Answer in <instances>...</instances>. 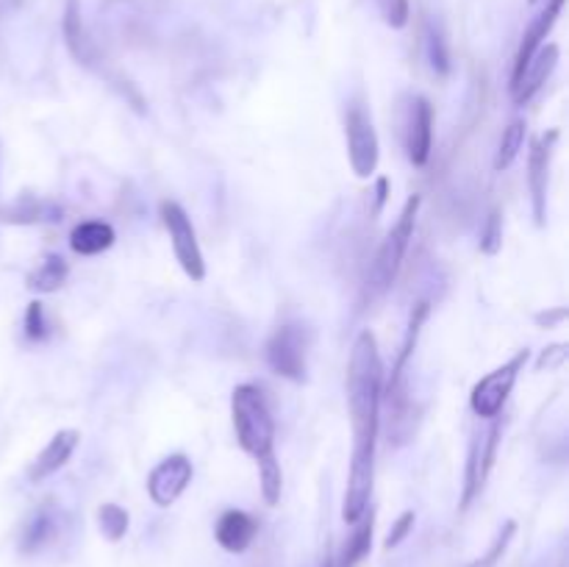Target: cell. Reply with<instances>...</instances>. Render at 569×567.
Masks as SVG:
<instances>
[{
  "instance_id": "obj_1",
  "label": "cell",
  "mask_w": 569,
  "mask_h": 567,
  "mask_svg": "<svg viewBox=\"0 0 569 567\" xmlns=\"http://www.w3.org/2000/svg\"><path fill=\"white\" fill-rule=\"evenodd\" d=\"M384 362L373 331H362L353 342L348 362V412L353 426L348 490H344L342 520L356 523L369 509L375 484V445L380 431V395H384Z\"/></svg>"
},
{
  "instance_id": "obj_2",
  "label": "cell",
  "mask_w": 569,
  "mask_h": 567,
  "mask_svg": "<svg viewBox=\"0 0 569 567\" xmlns=\"http://www.w3.org/2000/svg\"><path fill=\"white\" fill-rule=\"evenodd\" d=\"M231 418L237 431L239 449L253 456L259 465L261 496L268 507L281 501L284 473H281L278 454H275V420L270 415L268 398L255 384H239L231 393Z\"/></svg>"
},
{
  "instance_id": "obj_3",
  "label": "cell",
  "mask_w": 569,
  "mask_h": 567,
  "mask_svg": "<svg viewBox=\"0 0 569 567\" xmlns=\"http://www.w3.org/2000/svg\"><path fill=\"white\" fill-rule=\"evenodd\" d=\"M420 195H411L409 201L400 209L398 223L391 226V231L386 234L384 242H380L378 253H375L373 264H369L367 273V293L369 298H380L384 293H389L395 279L400 273V264H403L406 251H409L411 239H414L417 228V215H420Z\"/></svg>"
},
{
  "instance_id": "obj_4",
  "label": "cell",
  "mask_w": 569,
  "mask_h": 567,
  "mask_svg": "<svg viewBox=\"0 0 569 567\" xmlns=\"http://www.w3.org/2000/svg\"><path fill=\"white\" fill-rule=\"evenodd\" d=\"M61 31H65L67 50H70V56L78 61V65L87 67V70H95L98 76H103L106 81H112V87H117V90L123 92V98H128V101L134 103V109H137V112H145L143 95H139V92L134 90L128 81H123V78H114L112 72L106 70V61H103V56H101V50H98L95 39H92L90 31H87V25H83L81 3H78V0H67L65 20H61Z\"/></svg>"
},
{
  "instance_id": "obj_5",
  "label": "cell",
  "mask_w": 569,
  "mask_h": 567,
  "mask_svg": "<svg viewBox=\"0 0 569 567\" xmlns=\"http://www.w3.org/2000/svg\"><path fill=\"white\" fill-rule=\"evenodd\" d=\"M528 359L531 351L528 348H522V351H516L509 362H503L500 367H494L492 373H487V376L480 378L473 387V393H469V409L483 420H492L498 418V415H503L505 400H509L520 373L525 371Z\"/></svg>"
},
{
  "instance_id": "obj_6",
  "label": "cell",
  "mask_w": 569,
  "mask_h": 567,
  "mask_svg": "<svg viewBox=\"0 0 569 567\" xmlns=\"http://www.w3.org/2000/svg\"><path fill=\"white\" fill-rule=\"evenodd\" d=\"M344 137H348V159L353 173L359 179H369L378 170L380 143L373 114L364 109V103H350L348 114H344Z\"/></svg>"
},
{
  "instance_id": "obj_7",
  "label": "cell",
  "mask_w": 569,
  "mask_h": 567,
  "mask_svg": "<svg viewBox=\"0 0 569 567\" xmlns=\"http://www.w3.org/2000/svg\"><path fill=\"white\" fill-rule=\"evenodd\" d=\"M309 329L300 322H284L273 331L268 340V364L273 373L289 378V382H303L309 371Z\"/></svg>"
},
{
  "instance_id": "obj_8",
  "label": "cell",
  "mask_w": 569,
  "mask_h": 567,
  "mask_svg": "<svg viewBox=\"0 0 569 567\" xmlns=\"http://www.w3.org/2000/svg\"><path fill=\"white\" fill-rule=\"evenodd\" d=\"M159 212L161 223H164L167 234H170L172 253L179 259L181 270H184L195 284H201V281L206 279V262H203L201 242H197V234L190 215H186L184 206L175 204V201H161Z\"/></svg>"
},
{
  "instance_id": "obj_9",
  "label": "cell",
  "mask_w": 569,
  "mask_h": 567,
  "mask_svg": "<svg viewBox=\"0 0 569 567\" xmlns=\"http://www.w3.org/2000/svg\"><path fill=\"white\" fill-rule=\"evenodd\" d=\"M503 415L492 418L489 429L483 434H478L469 445V456H467V473H464V490H462V512L464 509L473 507L475 498L480 496L483 484H487L489 473H492L494 460H498V449L500 440H503Z\"/></svg>"
},
{
  "instance_id": "obj_10",
  "label": "cell",
  "mask_w": 569,
  "mask_h": 567,
  "mask_svg": "<svg viewBox=\"0 0 569 567\" xmlns=\"http://www.w3.org/2000/svg\"><path fill=\"white\" fill-rule=\"evenodd\" d=\"M192 476H195V467H192L190 456L172 454L167 460H161L148 476L150 501L159 509H170L172 503L184 496L186 487L192 484Z\"/></svg>"
},
{
  "instance_id": "obj_11",
  "label": "cell",
  "mask_w": 569,
  "mask_h": 567,
  "mask_svg": "<svg viewBox=\"0 0 569 567\" xmlns=\"http://www.w3.org/2000/svg\"><path fill=\"white\" fill-rule=\"evenodd\" d=\"M558 143V132L542 134L534 139L528 156V186H531V204H534L536 226H545L547 217V179H550V156L553 145Z\"/></svg>"
},
{
  "instance_id": "obj_12",
  "label": "cell",
  "mask_w": 569,
  "mask_h": 567,
  "mask_svg": "<svg viewBox=\"0 0 569 567\" xmlns=\"http://www.w3.org/2000/svg\"><path fill=\"white\" fill-rule=\"evenodd\" d=\"M433 145V106L425 98H411L406 117V154L414 168H422L431 159Z\"/></svg>"
},
{
  "instance_id": "obj_13",
  "label": "cell",
  "mask_w": 569,
  "mask_h": 567,
  "mask_svg": "<svg viewBox=\"0 0 569 567\" xmlns=\"http://www.w3.org/2000/svg\"><path fill=\"white\" fill-rule=\"evenodd\" d=\"M558 56H561V50H558V45L553 43L550 45L545 43L534 56H531V61L525 65L522 76L511 84V95H514L516 106H525V103H528L531 98L547 84V78L553 76V70H556L558 65Z\"/></svg>"
},
{
  "instance_id": "obj_14",
  "label": "cell",
  "mask_w": 569,
  "mask_h": 567,
  "mask_svg": "<svg viewBox=\"0 0 569 567\" xmlns=\"http://www.w3.org/2000/svg\"><path fill=\"white\" fill-rule=\"evenodd\" d=\"M61 220H65V209L50 197L39 195H20L0 209V223L7 226H45V223Z\"/></svg>"
},
{
  "instance_id": "obj_15",
  "label": "cell",
  "mask_w": 569,
  "mask_h": 567,
  "mask_svg": "<svg viewBox=\"0 0 569 567\" xmlns=\"http://www.w3.org/2000/svg\"><path fill=\"white\" fill-rule=\"evenodd\" d=\"M78 442H81V431H76V429H65V431H59V434L50 436V442L45 445V451H42V454L34 460V465L29 467L31 481L39 484V481H45V478L54 476V473H59L61 467L70 462V456L76 454Z\"/></svg>"
},
{
  "instance_id": "obj_16",
  "label": "cell",
  "mask_w": 569,
  "mask_h": 567,
  "mask_svg": "<svg viewBox=\"0 0 569 567\" xmlns=\"http://www.w3.org/2000/svg\"><path fill=\"white\" fill-rule=\"evenodd\" d=\"M255 534H259V523L253 520V514L242 512V509L223 512L220 520H217V529H214V537L228 554H244L253 545Z\"/></svg>"
},
{
  "instance_id": "obj_17",
  "label": "cell",
  "mask_w": 569,
  "mask_h": 567,
  "mask_svg": "<svg viewBox=\"0 0 569 567\" xmlns=\"http://www.w3.org/2000/svg\"><path fill=\"white\" fill-rule=\"evenodd\" d=\"M561 9H564V0H550L545 12H542L539 18H534V23L525 29V34H522L520 50H516V56H514V72H511V84H514L516 78L522 76V70H525V65L531 61V56H534L536 50L545 45V39L550 36V31H553V25H556Z\"/></svg>"
},
{
  "instance_id": "obj_18",
  "label": "cell",
  "mask_w": 569,
  "mask_h": 567,
  "mask_svg": "<svg viewBox=\"0 0 569 567\" xmlns=\"http://www.w3.org/2000/svg\"><path fill=\"white\" fill-rule=\"evenodd\" d=\"M114 228L109 223L101 220H87L78 223L70 234V248L78 253V257H98V253L109 251L114 246Z\"/></svg>"
},
{
  "instance_id": "obj_19",
  "label": "cell",
  "mask_w": 569,
  "mask_h": 567,
  "mask_svg": "<svg viewBox=\"0 0 569 567\" xmlns=\"http://www.w3.org/2000/svg\"><path fill=\"white\" fill-rule=\"evenodd\" d=\"M67 275H70V264H67L65 257L59 253H48V257L42 259L29 275V290L36 295H50L56 290L65 287Z\"/></svg>"
},
{
  "instance_id": "obj_20",
  "label": "cell",
  "mask_w": 569,
  "mask_h": 567,
  "mask_svg": "<svg viewBox=\"0 0 569 567\" xmlns=\"http://www.w3.org/2000/svg\"><path fill=\"white\" fill-rule=\"evenodd\" d=\"M353 525H356V529H353V534H350L348 543H344L342 556L337 559V567H356L359 562L369 554V548H373V532H375L373 509H367V512H364Z\"/></svg>"
},
{
  "instance_id": "obj_21",
  "label": "cell",
  "mask_w": 569,
  "mask_h": 567,
  "mask_svg": "<svg viewBox=\"0 0 569 567\" xmlns=\"http://www.w3.org/2000/svg\"><path fill=\"white\" fill-rule=\"evenodd\" d=\"M54 537H56V514L50 512V509H39V512L25 523L23 537H20V551H23V554H36V551L45 548Z\"/></svg>"
},
{
  "instance_id": "obj_22",
  "label": "cell",
  "mask_w": 569,
  "mask_h": 567,
  "mask_svg": "<svg viewBox=\"0 0 569 567\" xmlns=\"http://www.w3.org/2000/svg\"><path fill=\"white\" fill-rule=\"evenodd\" d=\"M525 132H528V126H525V120H522V117L511 120L509 126L503 128V137H500L498 154H494V170H498V173L509 170L511 165L516 161L522 145H525Z\"/></svg>"
},
{
  "instance_id": "obj_23",
  "label": "cell",
  "mask_w": 569,
  "mask_h": 567,
  "mask_svg": "<svg viewBox=\"0 0 569 567\" xmlns=\"http://www.w3.org/2000/svg\"><path fill=\"white\" fill-rule=\"evenodd\" d=\"M98 525H101V534L109 543H120L130 529V514L117 503H103L98 509Z\"/></svg>"
},
{
  "instance_id": "obj_24",
  "label": "cell",
  "mask_w": 569,
  "mask_h": 567,
  "mask_svg": "<svg viewBox=\"0 0 569 567\" xmlns=\"http://www.w3.org/2000/svg\"><path fill=\"white\" fill-rule=\"evenodd\" d=\"M514 537H516V520H505V523L500 525V532L494 534L492 545H489V548L483 551L478 559L469 562L467 567H498L500 562H503L505 551H509L511 540H514Z\"/></svg>"
},
{
  "instance_id": "obj_25",
  "label": "cell",
  "mask_w": 569,
  "mask_h": 567,
  "mask_svg": "<svg viewBox=\"0 0 569 567\" xmlns=\"http://www.w3.org/2000/svg\"><path fill=\"white\" fill-rule=\"evenodd\" d=\"M425 48H428V61H431L433 72L447 76L451 72V48H447L445 31L440 25L428 23L425 29Z\"/></svg>"
},
{
  "instance_id": "obj_26",
  "label": "cell",
  "mask_w": 569,
  "mask_h": 567,
  "mask_svg": "<svg viewBox=\"0 0 569 567\" xmlns=\"http://www.w3.org/2000/svg\"><path fill=\"white\" fill-rule=\"evenodd\" d=\"M500 248H503V217H500V209H492L480 228V253L498 257Z\"/></svg>"
},
{
  "instance_id": "obj_27",
  "label": "cell",
  "mask_w": 569,
  "mask_h": 567,
  "mask_svg": "<svg viewBox=\"0 0 569 567\" xmlns=\"http://www.w3.org/2000/svg\"><path fill=\"white\" fill-rule=\"evenodd\" d=\"M50 334V322L45 317V306L39 300H31L29 309H25V337L31 342H45Z\"/></svg>"
},
{
  "instance_id": "obj_28",
  "label": "cell",
  "mask_w": 569,
  "mask_h": 567,
  "mask_svg": "<svg viewBox=\"0 0 569 567\" xmlns=\"http://www.w3.org/2000/svg\"><path fill=\"white\" fill-rule=\"evenodd\" d=\"M380 14H384L386 25L389 29H406L411 18V9H409V0H378Z\"/></svg>"
},
{
  "instance_id": "obj_29",
  "label": "cell",
  "mask_w": 569,
  "mask_h": 567,
  "mask_svg": "<svg viewBox=\"0 0 569 567\" xmlns=\"http://www.w3.org/2000/svg\"><path fill=\"white\" fill-rule=\"evenodd\" d=\"M414 523H417V514L411 512V509H409V512L400 514V518L395 520V525H391L389 537L384 540V548H386V551H395V548H398V545L403 543V540L411 534V529H414Z\"/></svg>"
},
{
  "instance_id": "obj_30",
  "label": "cell",
  "mask_w": 569,
  "mask_h": 567,
  "mask_svg": "<svg viewBox=\"0 0 569 567\" xmlns=\"http://www.w3.org/2000/svg\"><path fill=\"white\" fill-rule=\"evenodd\" d=\"M567 351L569 345L567 342H558V345H550L542 351L539 362H536V371L545 373V371H561L564 362H567Z\"/></svg>"
},
{
  "instance_id": "obj_31",
  "label": "cell",
  "mask_w": 569,
  "mask_h": 567,
  "mask_svg": "<svg viewBox=\"0 0 569 567\" xmlns=\"http://www.w3.org/2000/svg\"><path fill=\"white\" fill-rule=\"evenodd\" d=\"M567 315H569V311L564 309V306H558V309L539 311V315H536L534 320H536V326H539V329H558V326H561V322L567 320Z\"/></svg>"
},
{
  "instance_id": "obj_32",
  "label": "cell",
  "mask_w": 569,
  "mask_h": 567,
  "mask_svg": "<svg viewBox=\"0 0 569 567\" xmlns=\"http://www.w3.org/2000/svg\"><path fill=\"white\" fill-rule=\"evenodd\" d=\"M386 201H389V179H384L380 175L378 181H375V204H373V215L378 217L380 212H384Z\"/></svg>"
},
{
  "instance_id": "obj_33",
  "label": "cell",
  "mask_w": 569,
  "mask_h": 567,
  "mask_svg": "<svg viewBox=\"0 0 569 567\" xmlns=\"http://www.w3.org/2000/svg\"><path fill=\"white\" fill-rule=\"evenodd\" d=\"M320 567H337V559H333L331 554H326V559H322Z\"/></svg>"
},
{
  "instance_id": "obj_34",
  "label": "cell",
  "mask_w": 569,
  "mask_h": 567,
  "mask_svg": "<svg viewBox=\"0 0 569 567\" xmlns=\"http://www.w3.org/2000/svg\"><path fill=\"white\" fill-rule=\"evenodd\" d=\"M528 3H531V7H536V3H539V0H528Z\"/></svg>"
}]
</instances>
